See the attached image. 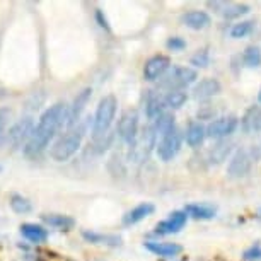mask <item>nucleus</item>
<instances>
[{
    "label": "nucleus",
    "mask_w": 261,
    "mask_h": 261,
    "mask_svg": "<svg viewBox=\"0 0 261 261\" xmlns=\"http://www.w3.org/2000/svg\"><path fill=\"white\" fill-rule=\"evenodd\" d=\"M239 126V120L232 115L217 118L206 126V137L212 140H225L236 132V128Z\"/></svg>",
    "instance_id": "6e6552de"
},
{
    "label": "nucleus",
    "mask_w": 261,
    "mask_h": 261,
    "mask_svg": "<svg viewBox=\"0 0 261 261\" xmlns=\"http://www.w3.org/2000/svg\"><path fill=\"white\" fill-rule=\"evenodd\" d=\"M34 121L31 116H24L17 123H14L12 128L9 130V134L6 135V142L12 147H24L28 144L29 137H31L34 130Z\"/></svg>",
    "instance_id": "0eeeda50"
},
{
    "label": "nucleus",
    "mask_w": 261,
    "mask_h": 261,
    "mask_svg": "<svg viewBox=\"0 0 261 261\" xmlns=\"http://www.w3.org/2000/svg\"><path fill=\"white\" fill-rule=\"evenodd\" d=\"M208 63H210L208 50H200L191 57V65H195V67H208Z\"/></svg>",
    "instance_id": "473e14b6"
},
{
    "label": "nucleus",
    "mask_w": 261,
    "mask_h": 261,
    "mask_svg": "<svg viewBox=\"0 0 261 261\" xmlns=\"http://www.w3.org/2000/svg\"><path fill=\"white\" fill-rule=\"evenodd\" d=\"M154 126H155V130H157V134L162 137L164 134H167V132H171L172 128H176V125H174V116L169 115V113H164V115H161L154 121Z\"/></svg>",
    "instance_id": "c756f323"
},
{
    "label": "nucleus",
    "mask_w": 261,
    "mask_h": 261,
    "mask_svg": "<svg viewBox=\"0 0 261 261\" xmlns=\"http://www.w3.org/2000/svg\"><path fill=\"white\" fill-rule=\"evenodd\" d=\"M241 128L244 134H258L261 132V106H251L241 118Z\"/></svg>",
    "instance_id": "2eb2a0df"
},
{
    "label": "nucleus",
    "mask_w": 261,
    "mask_h": 261,
    "mask_svg": "<svg viewBox=\"0 0 261 261\" xmlns=\"http://www.w3.org/2000/svg\"><path fill=\"white\" fill-rule=\"evenodd\" d=\"M19 229H21L22 238L33 244H43L48 239V230L38 224H22Z\"/></svg>",
    "instance_id": "6ab92c4d"
},
{
    "label": "nucleus",
    "mask_w": 261,
    "mask_h": 261,
    "mask_svg": "<svg viewBox=\"0 0 261 261\" xmlns=\"http://www.w3.org/2000/svg\"><path fill=\"white\" fill-rule=\"evenodd\" d=\"M171 67V58L166 55H155L149 58L144 65V79L149 82L159 81L161 77L166 75V72Z\"/></svg>",
    "instance_id": "9b49d317"
},
{
    "label": "nucleus",
    "mask_w": 261,
    "mask_h": 261,
    "mask_svg": "<svg viewBox=\"0 0 261 261\" xmlns=\"http://www.w3.org/2000/svg\"><path fill=\"white\" fill-rule=\"evenodd\" d=\"M181 145H183V135H181L178 128H172L171 132H167V134L161 137L159 144L155 147L157 155H159L161 161L169 162L179 154Z\"/></svg>",
    "instance_id": "423d86ee"
},
{
    "label": "nucleus",
    "mask_w": 261,
    "mask_h": 261,
    "mask_svg": "<svg viewBox=\"0 0 261 261\" xmlns=\"http://www.w3.org/2000/svg\"><path fill=\"white\" fill-rule=\"evenodd\" d=\"M145 248L155 256H162V258H172L183 251V248L176 243H159V241H147Z\"/></svg>",
    "instance_id": "f3484780"
},
{
    "label": "nucleus",
    "mask_w": 261,
    "mask_h": 261,
    "mask_svg": "<svg viewBox=\"0 0 261 261\" xmlns=\"http://www.w3.org/2000/svg\"><path fill=\"white\" fill-rule=\"evenodd\" d=\"M186 220H188V215H186L185 210H176L172 214L164 219L162 222L155 225V234L161 236H167V234H176L179 232L181 229L186 225Z\"/></svg>",
    "instance_id": "f8f14e48"
},
{
    "label": "nucleus",
    "mask_w": 261,
    "mask_h": 261,
    "mask_svg": "<svg viewBox=\"0 0 261 261\" xmlns=\"http://www.w3.org/2000/svg\"><path fill=\"white\" fill-rule=\"evenodd\" d=\"M96 21H97V24L102 28V29H106V31H111V28H110V22H108V19H106V16H105V12L101 11V9H96Z\"/></svg>",
    "instance_id": "c9c22d12"
},
{
    "label": "nucleus",
    "mask_w": 261,
    "mask_h": 261,
    "mask_svg": "<svg viewBox=\"0 0 261 261\" xmlns=\"http://www.w3.org/2000/svg\"><path fill=\"white\" fill-rule=\"evenodd\" d=\"M205 139H206V128L201 125V123H191V125L186 128L185 140H186V144L190 147H193V149L203 144Z\"/></svg>",
    "instance_id": "5701e85b"
},
{
    "label": "nucleus",
    "mask_w": 261,
    "mask_h": 261,
    "mask_svg": "<svg viewBox=\"0 0 261 261\" xmlns=\"http://www.w3.org/2000/svg\"><path fill=\"white\" fill-rule=\"evenodd\" d=\"M11 208L16 212V214H29V212L33 210V203L29 201L26 196H22V195H17V193H14L11 196Z\"/></svg>",
    "instance_id": "c85d7f7f"
},
{
    "label": "nucleus",
    "mask_w": 261,
    "mask_h": 261,
    "mask_svg": "<svg viewBox=\"0 0 261 261\" xmlns=\"http://www.w3.org/2000/svg\"><path fill=\"white\" fill-rule=\"evenodd\" d=\"M155 206L149 203V201H145V203H140L137 205L135 208H132L130 212H126L125 215H123V224L125 225H135L142 222L144 219H147L149 215L154 214Z\"/></svg>",
    "instance_id": "dca6fc26"
},
{
    "label": "nucleus",
    "mask_w": 261,
    "mask_h": 261,
    "mask_svg": "<svg viewBox=\"0 0 261 261\" xmlns=\"http://www.w3.org/2000/svg\"><path fill=\"white\" fill-rule=\"evenodd\" d=\"M243 258H244L246 261H259V259H261V246H259V244L251 246L249 249H246V251H244Z\"/></svg>",
    "instance_id": "72a5a7b5"
},
{
    "label": "nucleus",
    "mask_w": 261,
    "mask_h": 261,
    "mask_svg": "<svg viewBox=\"0 0 261 261\" xmlns=\"http://www.w3.org/2000/svg\"><path fill=\"white\" fill-rule=\"evenodd\" d=\"M188 101V94L185 91H169L164 96V102L167 108H172V110H179L185 102Z\"/></svg>",
    "instance_id": "bb28decb"
},
{
    "label": "nucleus",
    "mask_w": 261,
    "mask_h": 261,
    "mask_svg": "<svg viewBox=\"0 0 261 261\" xmlns=\"http://www.w3.org/2000/svg\"><path fill=\"white\" fill-rule=\"evenodd\" d=\"M11 118H12V111L9 110L7 106L0 108V140L6 137V130H7V126H9V121H11Z\"/></svg>",
    "instance_id": "2f4dec72"
},
{
    "label": "nucleus",
    "mask_w": 261,
    "mask_h": 261,
    "mask_svg": "<svg viewBox=\"0 0 261 261\" xmlns=\"http://www.w3.org/2000/svg\"><path fill=\"white\" fill-rule=\"evenodd\" d=\"M249 11H251V7L246 6V4H225L220 14H222L224 19H238V17L246 16Z\"/></svg>",
    "instance_id": "a878e982"
},
{
    "label": "nucleus",
    "mask_w": 261,
    "mask_h": 261,
    "mask_svg": "<svg viewBox=\"0 0 261 261\" xmlns=\"http://www.w3.org/2000/svg\"><path fill=\"white\" fill-rule=\"evenodd\" d=\"M258 101L261 102V89H259V92H258Z\"/></svg>",
    "instance_id": "e433bc0d"
},
{
    "label": "nucleus",
    "mask_w": 261,
    "mask_h": 261,
    "mask_svg": "<svg viewBox=\"0 0 261 261\" xmlns=\"http://www.w3.org/2000/svg\"><path fill=\"white\" fill-rule=\"evenodd\" d=\"M164 108H166V102H164V97L157 96V94H149L145 99V115L149 120L155 121L157 118L161 115H164Z\"/></svg>",
    "instance_id": "4be33fe9"
},
{
    "label": "nucleus",
    "mask_w": 261,
    "mask_h": 261,
    "mask_svg": "<svg viewBox=\"0 0 261 261\" xmlns=\"http://www.w3.org/2000/svg\"><path fill=\"white\" fill-rule=\"evenodd\" d=\"M118 135L126 144H134L139 135V113L135 110H126L118 120Z\"/></svg>",
    "instance_id": "1a4fd4ad"
},
{
    "label": "nucleus",
    "mask_w": 261,
    "mask_h": 261,
    "mask_svg": "<svg viewBox=\"0 0 261 261\" xmlns=\"http://www.w3.org/2000/svg\"><path fill=\"white\" fill-rule=\"evenodd\" d=\"M0 172H2V166H0Z\"/></svg>",
    "instance_id": "4c0bfd02"
},
{
    "label": "nucleus",
    "mask_w": 261,
    "mask_h": 261,
    "mask_svg": "<svg viewBox=\"0 0 261 261\" xmlns=\"http://www.w3.org/2000/svg\"><path fill=\"white\" fill-rule=\"evenodd\" d=\"M116 110H118V101L113 94H108L99 101V105L96 108L94 118H92V135H94L96 140L108 135V132H110V128L113 125V120L116 116Z\"/></svg>",
    "instance_id": "7ed1b4c3"
},
{
    "label": "nucleus",
    "mask_w": 261,
    "mask_h": 261,
    "mask_svg": "<svg viewBox=\"0 0 261 261\" xmlns=\"http://www.w3.org/2000/svg\"><path fill=\"white\" fill-rule=\"evenodd\" d=\"M243 62L246 67L256 68L261 65V48L259 46H248L243 53Z\"/></svg>",
    "instance_id": "cd10ccee"
},
{
    "label": "nucleus",
    "mask_w": 261,
    "mask_h": 261,
    "mask_svg": "<svg viewBox=\"0 0 261 261\" xmlns=\"http://www.w3.org/2000/svg\"><path fill=\"white\" fill-rule=\"evenodd\" d=\"M92 126V118H86L81 120L75 126L68 128L65 135H62L55 144L51 145L50 155L53 161L57 162H65L70 159L72 155L77 154V150L81 149L84 137L87 134V128Z\"/></svg>",
    "instance_id": "f03ea898"
},
{
    "label": "nucleus",
    "mask_w": 261,
    "mask_h": 261,
    "mask_svg": "<svg viewBox=\"0 0 261 261\" xmlns=\"http://www.w3.org/2000/svg\"><path fill=\"white\" fill-rule=\"evenodd\" d=\"M253 29H254V22L253 21L238 22V24H234L232 29H230V38H234V39L246 38L248 34L253 33Z\"/></svg>",
    "instance_id": "7c9ffc66"
},
{
    "label": "nucleus",
    "mask_w": 261,
    "mask_h": 261,
    "mask_svg": "<svg viewBox=\"0 0 261 261\" xmlns=\"http://www.w3.org/2000/svg\"><path fill=\"white\" fill-rule=\"evenodd\" d=\"M232 152V144L229 140H220L212 147L208 152V161L210 164H222L224 161H227V157Z\"/></svg>",
    "instance_id": "412c9836"
},
{
    "label": "nucleus",
    "mask_w": 261,
    "mask_h": 261,
    "mask_svg": "<svg viewBox=\"0 0 261 261\" xmlns=\"http://www.w3.org/2000/svg\"><path fill=\"white\" fill-rule=\"evenodd\" d=\"M198 79L195 68L191 67H174L172 70L164 77V81L161 82V86L169 91H183V87H188L190 84H193Z\"/></svg>",
    "instance_id": "39448f33"
},
{
    "label": "nucleus",
    "mask_w": 261,
    "mask_h": 261,
    "mask_svg": "<svg viewBox=\"0 0 261 261\" xmlns=\"http://www.w3.org/2000/svg\"><path fill=\"white\" fill-rule=\"evenodd\" d=\"M220 89H222V86H220V82L217 81V79L214 77L201 79L193 87V97L196 101H206V99H210V97L219 94Z\"/></svg>",
    "instance_id": "4468645a"
},
{
    "label": "nucleus",
    "mask_w": 261,
    "mask_h": 261,
    "mask_svg": "<svg viewBox=\"0 0 261 261\" xmlns=\"http://www.w3.org/2000/svg\"><path fill=\"white\" fill-rule=\"evenodd\" d=\"M91 94H92V89H91V87H86V89H82V91L75 96V99H73L72 106H68L67 130H68V128H72V126H75L77 123L81 121V115H82L84 108L87 106V102H89Z\"/></svg>",
    "instance_id": "ddd939ff"
},
{
    "label": "nucleus",
    "mask_w": 261,
    "mask_h": 261,
    "mask_svg": "<svg viewBox=\"0 0 261 261\" xmlns=\"http://www.w3.org/2000/svg\"><path fill=\"white\" fill-rule=\"evenodd\" d=\"M185 212L188 217H193L196 220H210L217 214V208L208 203H190L185 206Z\"/></svg>",
    "instance_id": "aec40b11"
},
{
    "label": "nucleus",
    "mask_w": 261,
    "mask_h": 261,
    "mask_svg": "<svg viewBox=\"0 0 261 261\" xmlns=\"http://www.w3.org/2000/svg\"><path fill=\"white\" fill-rule=\"evenodd\" d=\"M166 46L169 48V50H172V51H181V50H185V48H186V41H185L183 38L174 36V38L167 39Z\"/></svg>",
    "instance_id": "f704fd0d"
},
{
    "label": "nucleus",
    "mask_w": 261,
    "mask_h": 261,
    "mask_svg": "<svg viewBox=\"0 0 261 261\" xmlns=\"http://www.w3.org/2000/svg\"><path fill=\"white\" fill-rule=\"evenodd\" d=\"M181 22L190 29H205L210 26L212 19L205 11H188L181 16Z\"/></svg>",
    "instance_id": "a211bd4d"
},
{
    "label": "nucleus",
    "mask_w": 261,
    "mask_h": 261,
    "mask_svg": "<svg viewBox=\"0 0 261 261\" xmlns=\"http://www.w3.org/2000/svg\"><path fill=\"white\" fill-rule=\"evenodd\" d=\"M67 116H68V106L65 102H55L43 113L39 118L38 125L34 126L28 144L24 145V155L29 159L41 155V152L46 150L50 142L55 139L57 132L60 128L67 126Z\"/></svg>",
    "instance_id": "f257e3e1"
},
{
    "label": "nucleus",
    "mask_w": 261,
    "mask_h": 261,
    "mask_svg": "<svg viewBox=\"0 0 261 261\" xmlns=\"http://www.w3.org/2000/svg\"><path fill=\"white\" fill-rule=\"evenodd\" d=\"M251 166H253V157H251L249 152L246 149L236 150L227 164V176L230 179L244 178L251 171Z\"/></svg>",
    "instance_id": "9d476101"
},
{
    "label": "nucleus",
    "mask_w": 261,
    "mask_h": 261,
    "mask_svg": "<svg viewBox=\"0 0 261 261\" xmlns=\"http://www.w3.org/2000/svg\"><path fill=\"white\" fill-rule=\"evenodd\" d=\"M41 220L50 227L60 229V230H70L73 225H75V220L68 215H62V214H45L41 215Z\"/></svg>",
    "instance_id": "393cba45"
},
{
    "label": "nucleus",
    "mask_w": 261,
    "mask_h": 261,
    "mask_svg": "<svg viewBox=\"0 0 261 261\" xmlns=\"http://www.w3.org/2000/svg\"><path fill=\"white\" fill-rule=\"evenodd\" d=\"M157 130L154 125L144 126V130L137 135L135 142L132 144L130 149V161L132 162H144L147 157L150 155V152L157 147Z\"/></svg>",
    "instance_id": "20e7f679"
},
{
    "label": "nucleus",
    "mask_w": 261,
    "mask_h": 261,
    "mask_svg": "<svg viewBox=\"0 0 261 261\" xmlns=\"http://www.w3.org/2000/svg\"><path fill=\"white\" fill-rule=\"evenodd\" d=\"M82 238L87 243L92 244H105V246H120L121 238L115 234H101V232H92V230H82Z\"/></svg>",
    "instance_id": "b1692460"
}]
</instances>
